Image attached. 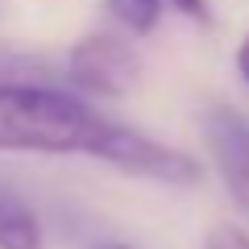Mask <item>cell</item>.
<instances>
[{
	"label": "cell",
	"instance_id": "1",
	"mask_svg": "<svg viewBox=\"0 0 249 249\" xmlns=\"http://www.w3.org/2000/svg\"><path fill=\"white\" fill-rule=\"evenodd\" d=\"M108 116L54 83H0V154H88Z\"/></svg>",
	"mask_w": 249,
	"mask_h": 249
},
{
	"label": "cell",
	"instance_id": "2",
	"mask_svg": "<svg viewBox=\"0 0 249 249\" xmlns=\"http://www.w3.org/2000/svg\"><path fill=\"white\" fill-rule=\"evenodd\" d=\"M91 158L108 162V166L124 170V175H133V178H150V183H166V187H196L199 175H204L191 154L154 142L142 129H133V124H124V121H112V116L100 129V142L91 150Z\"/></svg>",
	"mask_w": 249,
	"mask_h": 249
},
{
	"label": "cell",
	"instance_id": "3",
	"mask_svg": "<svg viewBox=\"0 0 249 249\" xmlns=\"http://www.w3.org/2000/svg\"><path fill=\"white\" fill-rule=\"evenodd\" d=\"M67 79L104 100H121L142 79V58L116 34H88L67 54Z\"/></svg>",
	"mask_w": 249,
	"mask_h": 249
},
{
	"label": "cell",
	"instance_id": "4",
	"mask_svg": "<svg viewBox=\"0 0 249 249\" xmlns=\"http://www.w3.org/2000/svg\"><path fill=\"white\" fill-rule=\"evenodd\" d=\"M204 145L232 204L249 212V121L229 104H212L204 112Z\"/></svg>",
	"mask_w": 249,
	"mask_h": 249
},
{
	"label": "cell",
	"instance_id": "5",
	"mask_svg": "<svg viewBox=\"0 0 249 249\" xmlns=\"http://www.w3.org/2000/svg\"><path fill=\"white\" fill-rule=\"evenodd\" d=\"M42 224H37L34 208L21 196H13L9 187H0V249H42Z\"/></svg>",
	"mask_w": 249,
	"mask_h": 249
},
{
	"label": "cell",
	"instance_id": "6",
	"mask_svg": "<svg viewBox=\"0 0 249 249\" xmlns=\"http://www.w3.org/2000/svg\"><path fill=\"white\" fill-rule=\"evenodd\" d=\"M104 4H108V17L133 37L154 34L162 21V0H104Z\"/></svg>",
	"mask_w": 249,
	"mask_h": 249
},
{
	"label": "cell",
	"instance_id": "7",
	"mask_svg": "<svg viewBox=\"0 0 249 249\" xmlns=\"http://www.w3.org/2000/svg\"><path fill=\"white\" fill-rule=\"evenodd\" d=\"M0 83H50V58L0 50Z\"/></svg>",
	"mask_w": 249,
	"mask_h": 249
},
{
	"label": "cell",
	"instance_id": "8",
	"mask_svg": "<svg viewBox=\"0 0 249 249\" xmlns=\"http://www.w3.org/2000/svg\"><path fill=\"white\" fill-rule=\"evenodd\" d=\"M204 249H249V232L241 224H216L204 237Z\"/></svg>",
	"mask_w": 249,
	"mask_h": 249
},
{
	"label": "cell",
	"instance_id": "9",
	"mask_svg": "<svg viewBox=\"0 0 249 249\" xmlns=\"http://www.w3.org/2000/svg\"><path fill=\"white\" fill-rule=\"evenodd\" d=\"M183 17H191V21H212V9H208V0H170Z\"/></svg>",
	"mask_w": 249,
	"mask_h": 249
},
{
	"label": "cell",
	"instance_id": "10",
	"mask_svg": "<svg viewBox=\"0 0 249 249\" xmlns=\"http://www.w3.org/2000/svg\"><path fill=\"white\" fill-rule=\"evenodd\" d=\"M237 75L245 79V88H249V34L241 37V46H237Z\"/></svg>",
	"mask_w": 249,
	"mask_h": 249
},
{
	"label": "cell",
	"instance_id": "11",
	"mask_svg": "<svg viewBox=\"0 0 249 249\" xmlns=\"http://www.w3.org/2000/svg\"><path fill=\"white\" fill-rule=\"evenodd\" d=\"M96 249H133V245H124V241H100Z\"/></svg>",
	"mask_w": 249,
	"mask_h": 249
}]
</instances>
